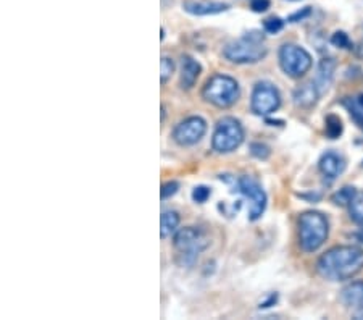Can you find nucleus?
I'll use <instances>...</instances> for the list:
<instances>
[{
    "label": "nucleus",
    "instance_id": "nucleus-3",
    "mask_svg": "<svg viewBox=\"0 0 363 320\" xmlns=\"http://www.w3.org/2000/svg\"><path fill=\"white\" fill-rule=\"evenodd\" d=\"M330 235V225L323 214L303 212L298 219V241L306 253H315L323 246Z\"/></svg>",
    "mask_w": 363,
    "mask_h": 320
},
{
    "label": "nucleus",
    "instance_id": "nucleus-20",
    "mask_svg": "<svg viewBox=\"0 0 363 320\" xmlns=\"http://www.w3.org/2000/svg\"><path fill=\"white\" fill-rule=\"evenodd\" d=\"M326 136L330 139H336L342 135V121L336 115L326 116Z\"/></svg>",
    "mask_w": 363,
    "mask_h": 320
},
{
    "label": "nucleus",
    "instance_id": "nucleus-5",
    "mask_svg": "<svg viewBox=\"0 0 363 320\" xmlns=\"http://www.w3.org/2000/svg\"><path fill=\"white\" fill-rule=\"evenodd\" d=\"M239 94H241V91H239L238 81L231 77H226V75H215L213 78L207 81L202 91L205 101L218 109L234 106L238 102Z\"/></svg>",
    "mask_w": 363,
    "mask_h": 320
},
{
    "label": "nucleus",
    "instance_id": "nucleus-16",
    "mask_svg": "<svg viewBox=\"0 0 363 320\" xmlns=\"http://www.w3.org/2000/svg\"><path fill=\"white\" fill-rule=\"evenodd\" d=\"M335 70H336V62L333 58H323L318 65V75L315 83H317L318 89L321 94L325 91H328V87L333 83V77H335Z\"/></svg>",
    "mask_w": 363,
    "mask_h": 320
},
{
    "label": "nucleus",
    "instance_id": "nucleus-23",
    "mask_svg": "<svg viewBox=\"0 0 363 320\" xmlns=\"http://www.w3.org/2000/svg\"><path fill=\"white\" fill-rule=\"evenodd\" d=\"M284 26V21L279 18V16H270V18H267L263 21V29H265V33L268 34H278L281 29Z\"/></svg>",
    "mask_w": 363,
    "mask_h": 320
},
{
    "label": "nucleus",
    "instance_id": "nucleus-6",
    "mask_svg": "<svg viewBox=\"0 0 363 320\" xmlns=\"http://www.w3.org/2000/svg\"><path fill=\"white\" fill-rule=\"evenodd\" d=\"M244 141V128L233 116H225L215 128L212 145L220 154H230L236 150Z\"/></svg>",
    "mask_w": 363,
    "mask_h": 320
},
{
    "label": "nucleus",
    "instance_id": "nucleus-2",
    "mask_svg": "<svg viewBox=\"0 0 363 320\" xmlns=\"http://www.w3.org/2000/svg\"><path fill=\"white\" fill-rule=\"evenodd\" d=\"M268 54L265 36L259 31H250L242 38L233 40L223 49V57L231 63L244 65V63H257Z\"/></svg>",
    "mask_w": 363,
    "mask_h": 320
},
{
    "label": "nucleus",
    "instance_id": "nucleus-1",
    "mask_svg": "<svg viewBox=\"0 0 363 320\" xmlns=\"http://www.w3.org/2000/svg\"><path fill=\"white\" fill-rule=\"evenodd\" d=\"M317 270L330 282H344L363 270V249L357 246H336L321 255Z\"/></svg>",
    "mask_w": 363,
    "mask_h": 320
},
{
    "label": "nucleus",
    "instance_id": "nucleus-26",
    "mask_svg": "<svg viewBox=\"0 0 363 320\" xmlns=\"http://www.w3.org/2000/svg\"><path fill=\"white\" fill-rule=\"evenodd\" d=\"M210 194H212V191H210L207 186H197V188L192 191V199H194V202L203 204L208 201Z\"/></svg>",
    "mask_w": 363,
    "mask_h": 320
},
{
    "label": "nucleus",
    "instance_id": "nucleus-8",
    "mask_svg": "<svg viewBox=\"0 0 363 320\" xmlns=\"http://www.w3.org/2000/svg\"><path fill=\"white\" fill-rule=\"evenodd\" d=\"M281 106V96L279 91L274 87L272 83H267V81H262V83H257L254 87V92H252V101L250 107L252 112L262 116L272 115L277 112Z\"/></svg>",
    "mask_w": 363,
    "mask_h": 320
},
{
    "label": "nucleus",
    "instance_id": "nucleus-13",
    "mask_svg": "<svg viewBox=\"0 0 363 320\" xmlns=\"http://www.w3.org/2000/svg\"><path fill=\"white\" fill-rule=\"evenodd\" d=\"M320 96L321 92L318 89L317 83H315V81H308V83L298 86L294 91V104L297 107L310 109L317 104Z\"/></svg>",
    "mask_w": 363,
    "mask_h": 320
},
{
    "label": "nucleus",
    "instance_id": "nucleus-18",
    "mask_svg": "<svg viewBox=\"0 0 363 320\" xmlns=\"http://www.w3.org/2000/svg\"><path fill=\"white\" fill-rule=\"evenodd\" d=\"M344 106L349 110L350 116L355 120V123L363 128V94L344 99Z\"/></svg>",
    "mask_w": 363,
    "mask_h": 320
},
{
    "label": "nucleus",
    "instance_id": "nucleus-24",
    "mask_svg": "<svg viewBox=\"0 0 363 320\" xmlns=\"http://www.w3.org/2000/svg\"><path fill=\"white\" fill-rule=\"evenodd\" d=\"M331 43H333V45H336V48H339V49H352V43H350L349 36L344 31H337L333 34Z\"/></svg>",
    "mask_w": 363,
    "mask_h": 320
},
{
    "label": "nucleus",
    "instance_id": "nucleus-30",
    "mask_svg": "<svg viewBox=\"0 0 363 320\" xmlns=\"http://www.w3.org/2000/svg\"><path fill=\"white\" fill-rule=\"evenodd\" d=\"M272 302H277V294H272V298H270V299H268L267 302H262V304H260V307H270V304H272Z\"/></svg>",
    "mask_w": 363,
    "mask_h": 320
},
{
    "label": "nucleus",
    "instance_id": "nucleus-27",
    "mask_svg": "<svg viewBox=\"0 0 363 320\" xmlns=\"http://www.w3.org/2000/svg\"><path fill=\"white\" fill-rule=\"evenodd\" d=\"M178 189H179V184H178L177 182H168V183H165V184L162 186V191H160L162 199L165 201V199H168V197L174 196V194L178 193Z\"/></svg>",
    "mask_w": 363,
    "mask_h": 320
},
{
    "label": "nucleus",
    "instance_id": "nucleus-15",
    "mask_svg": "<svg viewBox=\"0 0 363 320\" xmlns=\"http://www.w3.org/2000/svg\"><path fill=\"white\" fill-rule=\"evenodd\" d=\"M341 301L347 307H360L363 306V280L349 283L341 291Z\"/></svg>",
    "mask_w": 363,
    "mask_h": 320
},
{
    "label": "nucleus",
    "instance_id": "nucleus-9",
    "mask_svg": "<svg viewBox=\"0 0 363 320\" xmlns=\"http://www.w3.org/2000/svg\"><path fill=\"white\" fill-rule=\"evenodd\" d=\"M238 188L245 199L249 201V219L252 222L259 220L267 207V194L260 183L252 177H241L238 180Z\"/></svg>",
    "mask_w": 363,
    "mask_h": 320
},
{
    "label": "nucleus",
    "instance_id": "nucleus-19",
    "mask_svg": "<svg viewBox=\"0 0 363 320\" xmlns=\"http://www.w3.org/2000/svg\"><path fill=\"white\" fill-rule=\"evenodd\" d=\"M350 219L363 228V191H357L352 201L349 202Z\"/></svg>",
    "mask_w": 363,
    "mask_h": 320
},
{
    "label": "nucleus",
    "instance_id": "nucleus-12",
    "mask_svg": "<svg viewBox=\"0 0 363 320\" xmlns=\"http://www.w3.org/2000/svg\"><path fill=\"white\" fill-rule=\"evenodd\" d=\"M201 63L189 55H184L181 58V87H183V89H191V87L197 83L199 77H201Z\"/></svg>",
    "mask_w": 363,
    "mask_h": 320
},
{
    "label": "nucleus",
    "instance_id": "nucleus-25",
    "mask_svg": "<svg viewBox=\"0 0 363 320\" xmlns=\"http://www.w3.org/2000/svg\"><path fill=\"white\" fill-rule=\"evenodd\" d=\"M250 153L254 154L257 159L265 160V159H268V155H270V148L262 143H254V144H250Z\"/></svg>",
    "mask_w": 363,
    "mask_h": 320
},
{
    "label": "nucleus",
    "instance_id": "nucleus-7",
    "mask_svg": "<svg viewBox=\"0 0 363 320\" xmlns=\"http://www.w3.org/2000/svg\"><path fill=\"white\" fill-rule=\"evenodd\" d=\"M279 65L291 78H302L312 68V55L297 44H284L279 49Z\"/></svg>",
    "mask_w": 363,
    "mask_h": 320
},
{
    "label": "nucleus",
    "instance_id": "nucleus-14",
    "mask_svg": "<svg viewBox=\"0 0 363 320\" xmlns=\"http://www.w3.org/2000/svg\"><path fill=\"white\" fill-rule=\"evenodd\" d=\"M183 7L186 11H189V13L197 16L216 15L230 9L226 4L221 2H196V0H187V2L183 4Z\"/></svg>",
    "mask_w": 363,
    "mask_h": 320
},
{
    "label": "nucleus",
    "instance_id": "nucleus-22",
    "mask_svg": "<svg viewBox=\"0 0 363 320\" xmlns=\"http://www.w3.org/2000/svg\"><path fill=\"white\" fill-rule=\"evenodd\" d=\"M173 72H174V62L172 60V58L163 57L162 63H160V79H162L163 84H165L167 81L172 78Z\"/></svg>",
    "mask_w": 363,
    "mask_h": 320
},
{
    "label": "nucleus",
    "instance_id": "nucleus-29",
    "mask_svg": "<svg viewBox=\"0 0 363 320\" xmlns=\"http://www.w3.org/2000/svg\"><path fill=\"white\" fill-rule=\"evenodd\" d=\"M308 15H310V7H306L302 11H297V13L291 15V16H289V21H291V23L301 21V20H303V18H307Z\"/></svg>",
    "mask_w": 363,
    "mask_h": 320
},
{
    "label": "nucleus",
    "instance_id": "nucleus-21",
    "mask_svg": "<svg viewBox=\"0 0 363 320\" xmlns=\"http://www.w3.org/2000/svg\"><path fill=\"white\" fill-rule=\"evenodd\" d=\"M355 193H357L355 188L345 186V188L339 189L336 194H333V202L337 204V206H349V202L352 201V197H354Z\"/></svg>",
    "mask_w": 363,
    "mask_h": 320
},
{
    "label": "nucleus",
    "instance_id": "nucleus-28",
    "mask_svg": "<svg viewBox=\"0 0 363 320\" xmlns=\"http://www.w3.org/2000/svg\"><path fill=\"white\" fill-rule=\"evenodd\" d=\"M252 10L257 11V13H262V11H267L270 9V0H252Z\"/></svg>",
    "mask_w": 363,
    "mask_h": 320
},
{
    "label": "nucleus",
    "instance_id": "nucleus-10",
    "mask_svg": "<svg viewBox=\"0 0 363 320\" xmlns=\"http://www.w3.org/2000/svg\"><path fill=\"white\" fill-rule=\"evenodd\" d=\"M207 133V123L201 116H189L177 125L173 131V139L179 145H194Z\"/></svg>",
    "mask_w": 363,
    "mask_h": 320
},
{
    "label": "nucleus",
    "instance_id": "nucleus-17",
    "mask_svg": "<svg viewBox=\"0 0 363 320\" xmlns=\"http://www.w3.org/2000/svg\"><path fill=\"white\" fill-rule=\"evenodd\" d=\"M179 215L174 211H165L160 217V236L168 238L178 231Z\"/></svg>",
    "mask_w": 363,
    "mask_h": 320
},
{
    "label": "nucleus",
    "instance_id": "nucleus-31",
    "mask_svg": "<svg viewBox=\"0 0 363 320\" xmlns=\"http://www.w3.org/2000/svg\"><path fill=\"white\" fill-rule=\"evenodd\" d=\"M354 317H355L357 320H363V306L359 307V311H357V312L354 314Z\"/></svg>",
    "mask_w": 363,
    "mask_h": 320
},
{
    "label": "nucleus",
    "instance_id": "nucleus-4",
    "mask_svg": "<svg viewBox=\"0 0 363 320\" xmlns=\"http://www.w3.org/2000/svg\"><path fill=\"white\" fill-rule=\"evenodd\" d=\"M210 246L207 233L196 226H186L174 235V248L178 251V260L181 265H192L197 260L199 254Z\"/></svg>",
    "mask_w": 363,
    "mask_h": 320
},
{
    "label": "nucleus",
    "instance_id": "nucleus-11",
    "mask_svg": "<svg viewBox=\"0 0 363 320\" xmlns=\"http://www.w3.org/2000/svg\"><path fill=\"white\" fill-rule=\"evenodd\" d=\"M318 167L320 172L323 173L328 180H336L339 175L345 170V160L342 155L330 150V153L321 155Z\"/></svg>",
    "mask_w": 363,
    "mask_h": 320
}]
</instances>
